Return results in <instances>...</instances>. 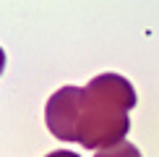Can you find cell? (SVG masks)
Here are the masks:
<instances>
[{
	"instance_id": "obj_1",
	"label": "cell",
	"mask_w": 159,
	"mask_h": 157,
	"mask_svg": "<svg viewBox=\"0 0 159 157\" xmlns=\"http://www.w3.org/2000/svg\"><path fill=\"white\" fill-rule=\"evenodd\" d=\"M136 107L133 84L120 74H99L86 87H60L44 105V123L60 141L102 149L123 141Z\"/></svg>"
},
{
	"instance_id": "obj_2",
	"label": "cell",
	"mask_w": 159,
	"mask_h": 157,
	"mask_svg": "<svg viewBox=\"0 0 159 157\" xmlns=\"http://www.w3.org/2000/svg\"><path fill=\"white\" fill-rule=\"evenodd\" d=\"M94 157H141V152H138V147L133 141H117V144H112V147H102V149H97V155Z\"/></svg>"
},
{
	"instance_id": "obj_3",
	"label": "cell",
	"mask_w": 159,
	"mask_h": 157,
	"mask_svg": "<svg viewBox=\"0 0 159 157\" xmlns=\"http://www.w3.org/2000/svg\"><path fill=\"white\" fill-rule=\"evenodd\" d=\"M44 157H81V155L70 152V149H57V152H50V155H44Z\"/></svg>"
},
{
	"instance_id": "obj_4",
	"label": "cell",
	"mask_w": 159,
	"mask_h": 157,
	"mask_svg": "<svg viewBox=\"0 0 159 157\" xmlns=\"http://www.w3.org/2000/svg\"><path fill=\"white\" fill-rule=\"evenodd\" d=\"M0 71H3V50H0Z\"/></svg>"
}]
</instances>
